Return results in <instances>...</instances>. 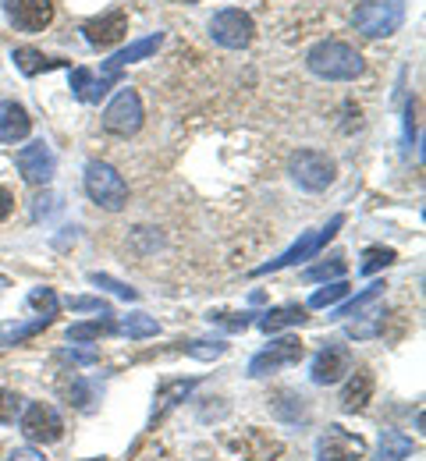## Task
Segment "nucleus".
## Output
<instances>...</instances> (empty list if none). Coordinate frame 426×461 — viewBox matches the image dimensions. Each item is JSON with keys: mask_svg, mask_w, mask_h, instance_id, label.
<instances>
[{"mask_svg": "<svg viewBox=\"0 0 426 461\" xmlns=\"http://www.w3.org/2000/svg\"><path fill=\"white\" fill-rule=\"evenodd\" d=\"M29 131H32L29 111H25L22 104H14V100H4V104H0V142L18 146L22 139H29Z\"/></svg>", "mask_w": 426, "mask_h": 461, "instance_id": "obj_15", "label": "nucleus"}, {"mask_svg": "<svg viewBox=\"0 0 426 461\" xmlns=\"http://www.w3.org/2000/svg\"><path fill=\"white\" fill-rule=\"evenodd\" d=\"M14 167L29 185H50V177L58 171V160H54L47 142H29L14 153Z\"/></svg>", "mask_w": 426, "mask_h": 461, "instance_id": "obj_11", "label": "nucleus"}, {"mask_svg": "<svg viewBox=\"0 0 426 461\" xmlns=\"http://www.w3.org/2000/svg\"><path fill=\"white\" fill-rule=\"evenodd\" d=\"M7 461H47L40 451H32V447H14L11 455H7Z\"/></svg>", "mask_w": 426, "mask_h": 461, "instance_id": "obj_35", "label": "nucleus"}, {"mask_svg": "<svg viewBox=\"0 0 426 461\" xmlns=\"http://www.w3.org/2000/svg\"><path fill=\"white\" fill-rule=\"evenodd\" d=\"M139 128H142V100H139V93L135 89H118V96L104 111V131L128 139Z\"/></svg>", "mask_w": 426, "mask_h": 461, "instance_id": "obj_7", "label": "nucleus"}, {"mask_svg": "<svg viewBox=\"0 0 426 461\" xmlns=\"http://www.w3.org/2000/svg\"><path fill=\"white\" fill-rule=\"evenodd\" d=\"M305 355V345L299 338H277V341H270V345L263 348L259 355H252V362H249V376H270V373H277V369H285V366H295V362H303Z\"/></svg>", "mask_w": 426, "mask_h": 461, "instance_id": "obj_9", "label": "nucleus"}, {"mask_svg": "<svg viewBox=\"0 0 426 461\" xmlns=\"http://www.w3.org/2000/svg\"><path fill=\"white\" fill-rule=\"evenodd\" d=\"M349 285L345 281H334V285H327V288H320L313 298H309V309H327V305H334V302H341L345 294H349Z\"/></svg>", "mask_w": 426, "mask_h": 461, "instance_id": "obj_28", "label": "nucleus"}, {"mask_svg": "<svg viewBox=\"0 0 426 461\" xmlns=\"http://www.w3.org/2000/svg\"><path fill=\"white\" fill-rule=\"evenodd\" d=\"M89 281H93L96 288L114 291L118 298H128V302H135V298H139V291H135V288H128V285H122V281H114V277H107V274H89Z\"/></svg>", "mask_w": 426, "mask_h": 461, "instance_id": "obj_31", "label": "nucleus"}, {"mask_svg": "<svg viewBox=\"0 0 426 461\" xmlns=\"http://www.w3.org/2000/svg\"><path fill=\"white\" fill-rule=\"evenodd\" d=\"M11 210H14V195H11L7 188H0V221H7Z\"/></svg>", "mask_w": 426, "mask_h": 461, "instance_id": "obj_36", "label": "nucleus"}, {"mask_svg": "<svg viewBox=\"0 0 426 461\" xmlns=\"http://www.w3.org/2000/svg\"><path fill=\"white\" fill-rule=\"evenodd\" d=\"M82 36H86V43H89V47L107 50V47L122 43L124 36H128V14L118 7V11L100 14V18H89V22H82Z\"/></svg>", "mask_w": 426, "mask_h": 461, "instance_id": "obj_13", "label": "nucleus"}, {"mask_svg": "<svg viewBox=\"0 0 426 461\" xmlns=\"http://www.w3.org/2000/svg\"><path fill=\"white\" fill-rule=\"evenodd\" d=\"M29 305L36 309V316H58V309H61V302H58V294L54 288H32L29 291Z\"/></svg>", "mask_w": 426, "mask_h": 461, "instance_id": "obj_27", "label": "nucleus"}, {"mask_svg": "<svg viewBox=\"0 0 426 461\" xmlns=\"http://www.w3.org/2000/svg\"><path fill=\"white\" fill-rule=\"evenodd\" d=\"M164 43V32H153V36H146V40H135V43H128L124 50H118L114 58L104 64V75L107 78H118V71L128 68V64H135V60H146L150 54H157V47Z\"/></svg>", "mask_w": 426, "mask_h": 461, "instance_id": "obj_16", "label": "nucleus"}, {"mask_svg": "<svg viewBox=\"0 0 426 461\" xmlns=\"http://www.w3.org/2000/svg\"><path fill=\"white\" fill-rule=\"evenodd\" d=\"M185 351L188 355H195V358H203V362H210V358H221L224 351H228V345H221V341H192V345H185Z\"/></svg>", "mask_w": 426, "mask_h": 461, "instance_id": "obj_32", "label": "nucleus"}, {"mask_svg": "<svg viewBox=\"0 0 426 461\" xmlns=\"http://www.w3.org/2000/svg\"><path fill=\"white\" fill-rule=\"evenodd\" d=\"M366 440L359 433H349L345 426H327L316 440V461H363Z\"/></svg>", "mask_w": 426, "mask_h": 461, "instance_id": "obj_10", "label": "nucleus"}, {"mask_svg": "<svg viewBox=\"0 0 426 461\" xmlns=\"http://www.w3.org/2000/svg\"><path fill=\"white\" fill-rule=\"evenodd\" d=\"M210 36H213V43H221L228 50H242L256 36V22L242 7H224L210 18Z\"/></svg>", "mask_w": 426, "mask_h": 461, "instance_id": "obj_6", "label": "nucleus"}, {"mask_svg": "<svg viewBox=\"0 0 426 461\" xmlns=\"http://www.w3.org/2000/svg\"><path fill=\"white\" fill-rule=\"evenodd\" d=\"M305 68L327 82H352L363 75V54L341 40H323L305 54Z\"/></svg>", "mask_w": 426, "mask_h": 461, "instance_id": "obj_1", "label": "nucleus"}, {"mask_svg": "<svg viewBox=\"0 0 426 461\" xmlns=\"http://www.w3.org/2000/svg\"><path fill=\"white\" fill-rule=\"evenodd\" d=\"M341 224H345V217L338 213V217H331V221H327V228L305 230L303 238H299V241H295L288 252H281L277 259H270V263L256 267L252 274H256V277H263V274H274V270H285V267H295V263H305V259H313V256H316V252H320V249H323V245H327V241H331V238L341 230Z\"/></svg>", "mask_w": 426, "mask_h": 461, "instance_id": "obj_5", "label": "nucleus"}, {"mask_svg": "<svg viewBox=\"0 0 426 461\" xmlns=\"http://www.w3.org/2000/svg\"><path fill=\"white\" fill-rule=\"evenodd\" d=\"M4 11L22 32H43L54 22V0H4Z\"/></svg>", "mask_w": 426, "mask_h": 461, "instance_id": "obj_12", "label": "nucleus"}, {"mask_svg": "<svg viewBox=\"0 0 426 461\" xmlns=\"http://www.w3.org/2000/svg\"><path fill=\"white\" fill-rule=\"evenodd\" d=\"M376 294H384V285H380V281H373V285L359 291L356 298H349L345 305H338V309H334V316H338V320H345V316H356V312H363V309L369 305V302H373V298H376Z\"/></svg>", "mask_w": 426, "mask_h": 461, "instance_id": "obj_25", "label": "nucleus"}, {"mask_svg": "<svg viewBox=\"0 0 426 461\" xmlns=\"http://www.w3.org/2000/svg\"><path fill=\"white\" fill-rule=\"evenodd\" d=\"M18 422H22V433H25L29 444H58L64 437V419L58 415V408L43 402L29 404L18 415Z\"/></svg>", "mask_w": 426, "mask_h": 461, "instance_id": "obj_8", "label": "nucleus"}, {"mask_svg": "<svg viewBox=\"0 0 426 461\" xmlns=\"http://www.w3.org/2000/svg\"><path fill=\"white\" fill-rule=\"evenodd\" d=\"M369 398H373V373L369 369H356L352 380L341 391V408L345 411H363L366 404H369Z\"/></svg>", "mask_w": 426, "mask_h": 461, "instance_id": "obj_18", "label": "nucleus"}, {"mask_svg": "<svg viewBox=\"0 0 426 461\" xmlns=\"http://www.w3.org/2000/svg\"><path fill=\"white\" fill-rule=\"evenodd\" d=\"M305 323V305H277L270 312L259 316V330L263 334H277L285 327H303Z\"/></svg>", "mask_w": 426, "mask_h": 461, "instance_id": "obj_20", "label": "nucleus"}, {"mask_svg": "<svg viewBox=\"0 0 426 461\" xmlns=\"http://www.w3.org/2000/svg\"><path fill=\"white\" fill-rule=\"evenodd\" d=\"M345 373H352V355H349V348L345 345H327L316 358H313V369H309L313 384H320V387L338 384Z\"/></svg>", "mask_w": 426, "mask_h": 461, "instance_id": "obj_14", "label": "nucleus"}, {"mask_svg": "<svg viewBox=\"0 0 426 461\" xmlns=\"http://www.w3.org/2000/svg\"><path fill=\"white\" fill-rule=\"evenodd\" d=\"M61 362H71V366H93L96 362V351H61Z\"/></svg>", "mask_w": 426, "mask_h": 461, "instance_id": "obj_34", "label": "nucleus"}, {"mask_svg": "<svg viewBox=\"0 0 426 461\" xmlns=\"http://www.w3.org/2000/svg\"><path fill=\"white\" fill-rule=\"evenodd\" d=\"M114 330L124 334V338L142 341V338H157V334H160V323H157L153 316H146V312H131V316H124V320L114 323Z\"/></svg>", "mask_w": 426, "mask_h": 461, "instance_id": "obj_23", "label": "nucleus"}, {"mask_svg": "<svg viewBox=\"0 0 426 461\" xmlns=\"http://www.w3.org/2000/svg\"><path fill=\"white\" fill-rule=\"evenodd\" d=\"M22 394H14V391H7V387H0V422H14L18 415H22Z\"/></svg>", "mask_w": 426, "mask_h": 461, "instance_id": "obj_30", "label": "nucleus"}, {"mask_svg": "<svg viewBox=\"0 0 426 461\" xmlns=\"http://www.w3.org/2000/svg\"><path fill=\"white\" fill-rule=\"evenodd\" d=\"M111 86H114V78L93 75L89 68H75V71H71V93H75L82 104H100Z\"/></svg>", "mask_w": 426, "mask_h": 461, "instance_id": "obj_17", "label": "nucleus"}, {"mask_svg": "<svg viewBox=\"0 0 426 461\" xmlns=\"http://www.w3.org/2000/svg\"><path fill=\"white\" fill-rule=\"evenodd\" d=\"M412 451H416V444H412L405 433L384 429V433H380V451H376L373 461H405V458H412Z\"/></svg>", "mask_w": 426, "mask_h": 461, "instance_id": "obj_21", "label": "nucleus"}, {"mask_svg": "<svg viewBox=\"0 0 426 461\" xmlns=\"http://www.w3.org/2000/svg\"><path fill=\"white\" fill-rule=\"evenodd\" d=\"M86 195H89L100 210L118 213V210H124V203H128V181H124L111 164L93 160V164L86 167Z\"/></svg>", "mask_w": 426, "mask_h": 461, "instance_id": "obj_4", "label": "nucleus"}, {"mask_svg": "<svg viewBox=\"0 0 426 461\" xmlns=\"http://www.w3.org/2000/svg\"><path fill=\"white\" fill-rule=\"evenodd\" d=\"M50 323H54L50 316H32V320H18V323H0V348L22 345V341L43 334Z\"/></svg>", "mask_w": 426, "mask_h": 461, "instance_id": "obj_19", "label": "nucleus"}, {"mask_svg": "<svg viewBox=\"0 0 426 461\" xmlns=\"http://www.w3.org/2000/svg\"><path fill=\"white\" fill-rule=\"evenodd\" d=\"M398 256H394V249H384V245H369L363 252V263H359V274H376V270H387L391 263H394Z\"/></svg>", "mask_w": 426, "mask_h": 461, "instance_id": "obj_24", "label": "nucleus"}, {"mask_svg": "<svg viewBox=\"0 0 426 461\" xmlns=\"http://www.w3.org/2000/svg\"><path fill=\"white\" fill-rule=\"evenodd\" d=\"M114 330V323H107V320H93V323H75L71 330H68V341H100L104 334H111Z\"/></svg>", "mask_w": 426, "mask_h": 461, "instance_id": "obj_26", "label": "nucleus"}, {"mask_svg": "<svg viewBox=\"0 0 426 461\" xmlns=\"http://www.w3.org/2000/svg\"><path fill=\"white\" fill-rule=\"evenodd\" d=\"M11 60H14V68L22 71V75H40V71H54V68H64V60L58 58H47V54H40V50H32V47H18L14 54H11Z\"/></svg>", "mask_w": 426, "mask_h": 461, "instance_id": "obj_22", "label": "nucleus"}, {"mask_svg": "<svg viewBox=\"0 0 426 461\" xmlns=\"http://www.w3.org/2000/svg\"><path fill=\"white\" fill-rule=\"evenodd\" d=\"M405 22V0H359L352 25L369 40H387L402 29Z\"/></svg>", "mask_w": 426, "mask_h": 461, "instance_id": "obj_2", "label": "nucleus"}, {"mask_svg": "<svg viewBox=\"0 0 426 461\" xmlns=\"http://www.w3.org/2000/svg\"><path fill=\"white\" fill-rule=\"evenodd\" d=\"M288 174L303 192H327L338 177V164L320 149H295L288 157Z\"/></svg>", "mask_w": 426, "mask_h": 461, "instance_id": "obj_3", "label": "nucleus"}, {"mask_svg": "<svg viewBox=\"0 0 426 461\" xmlns=\"http://www.w3.org/2000/svg\"><path fill=\"white\" fill-rule=\"evenodd\" d=\"M68 305H71L75 312H100V316H111V305L100 302V298H71Z\"/></svg>", "mask_w": 426, "mask_h": 461, "instance_id": "obj_33", "label": "nucleus"}, {"mask_svg": "<svg viewBox=\"0 0 426 461\" xmlns=\"http://www.w3.org/2000/svg\"><path fill=\"white\" fill-rule=\"evenodd\" d=\"M341 274H345V259H341V256H331L327 263L305 270V281H338Z\"/></svg>", "mask_w": 426, "mask_h": 461, "instance_id": "obj_29", "label": "nucleus"}]
</instances>
